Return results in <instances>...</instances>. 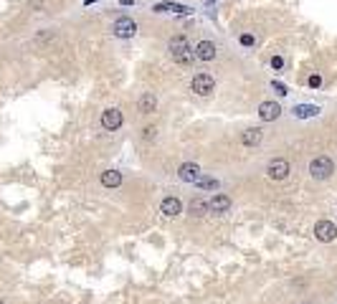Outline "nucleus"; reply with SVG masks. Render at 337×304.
<instances>
[{"instance_id": "1", "label": "nucleus", "mask_w": 337, "mask_h": 304, "mask_svg": "<svg viewBox=\"0 0 337 304\" xmlns=\"http://www.w3.org/2000/svg\"><path fill=\"white\" fill-rule=\"evenodd\" d=\"M167 49H170V56H173L178 63H191V61L195 58V51L191 49V43H188L183 36H175Z\"/></svg>"}, {"instance_id": "2", "label": "nucleus", "mask_w": 337, "mask_h": 304, "mask_svg": "<svg viewBox=\"0 0 337 304\" xmlns=\"http://www.w3.org/2000/svg\"><path fill=\"white\" fill-rule=\"evenodd\" d=\"M309 172H312V178H317V180H327L335 172V162L330 157H314L309 162Z\"/></svg>"}, {"instance_id": "3", "label": "nucleus", "mask_w": 337, "mask_h": 304, "mask_svg": "<svg viewBox=\"0 0 337 304\" xmlns=\"http://www.w3.org/2000/svg\"><path fill=\"white\" fill-rule=\"evenodd\" d=\"M191 89L195 94H200V97H208L210 92L216 89V81H213V76H210V74H195L193 81H191Z\"/></svg>"}, {"instance_id": "4", "label": "nucleus", "mask_w": 337, "mask_h": 304, "mask_svg": "<svg viewBox=\"0 0 337 304\" xmlns=\"http://www.w3.org/2000/svg\"><path fill=\"white\" fill-rule=\"evenodd\" d=\"M314 236H317V241L330 244V241H335V236H337V226L332 221H317V226H314Z\"/></svg>"}, {"instance_id": "5", "label": "nucleus", "mask_w": 337, "mask_h": 304, "mask_svg": "<svg viewBox=\"0 0 337 304\" xmlns=\"http://www.w3.org/2000/svg\"><path fill=\"white\" fill-rule=\"evenodd\" d=\"M266 172H269V178H274V180H284V178L289 175V162L282 160V157H274V160L269 162Z\"/></svg>"}, {"instance_id": "6", "label": "nucleus", "mask_w": 337, "mask_h": 304, "mask_svg": "<svg viewBox=\"0 0 337 304\" xmlns=\"http://www.w3.org/2000/svg\"><path fill=\"white\" fill-rule=\"evenodd\" d=\"M101 127L104 129H119L122 127V112L117 109V106H112V109H104V114H101Z\"/></svg>"}, {"instance_id": "7", "label": "nucleus", "mask_w": 337, "mask_h": 304, "mask_svg": "<svg viewBox=\"0 0 337 304\" xmlns=\"http://www.w3.org/2000/svg\"><path fill=\"white\" fill-rule=\"evenodd\" d=\"M135 33H137V23L132 18H119L114 23V36H119V38H130Z\"/></svg>"}, {"instance_id": "8", "label": "nucleus", "mask_w": 337, "mask_h": 304, "mask_svg": "<svg viewBox=\"0 0 337 304\" xmlns=\"http://www.w3.org/2000/svg\"><path fill=\"white\" fill-rule=\"evenodd\" d=\"M282 114V106L277 104V101H261V106H259V117L264 119V122H274Z\"/></svg>"}, {"instance_id": "9", "label": "nucleus", "mask_w": 337, "mask_h": 304, "mask_svg": "<svg viewBox=\"0 0 337 304\" xmlns=\"http://www.w3.org/2000/svg\"><path fill=\"white\" fill-rule=\"evenodd\" d=\"M180 180L183 183H195L198 178H200V167L195 165V162H185V165H180Z\"/></svg>"}, {"instance_id": "10", "label": "nucleus", "mask_w": 337, "mask_h": 304, "mask_svg": "<svg viewBox=\"0 0 337 304\" xmlns=\"http://www.w3.org/2000/svg\"><path fill=\"white\" fill-rule=\"evenodd\" d=\"M195 58L200 61H213L216 58V46L210 41H200L198 46H195Z\"/></svg>"}, {"instance_id": "11", "label": "nucleus", "mask_w": 337, "mask_h": 304, "mask_svg": "<svg viewBox=\"0 0 337 304\" xmlns=\"http://www.w3.org/2000/svg\"><path fill=\"white\" fill-rule=\"evenodd\" d=\"M160 210H162L165 215H170V218H173V215H178V213L183 210V203L175 198V195H170V198H165V201L160 203Z\"/></svg>"}, {"instance_id": "12", "label": "nucleus", "mask_w": 337, "mask_h": 304, "mask_svg": "<svg viewBox=\"0 0 337 304\" xmlns=\"http://www.w3.org/2000/svg\"><path fill=\"white\" fill-rule=\"evenodd\" d=\"M137 106H140V112H142V114H152V112L157 109V99H155V94H150V92L142 94V97H140V101H137Z\"/></svg>"}, {"instance_id": "13", "label": "nucleus", "mask_w": 337, "mask_h": 304, "mask_svg": "<svg viewBox=\"0 0 337 304\" xmlns=\"http://www.w3.org/2000/svg\"><path fill=\"white\" fill-rule=\"evenodd\" d=\"M241 142H243L246 147H256V145L261 142V129H259V127H248V129H243Z\"/></svg>"}, {"instance_id": "14", "label": "nucleus", "mask_w": 337, "mask_h": 304, "mask_svg": "<svg viewBox=\"0 0 337 304\" xmlns=\"http://www.w3.org/2000/svg\"><path fill=\"white\" fill-rule=\"evenodd\" d=\"M208 208L213 210V213H226L231 208V198H228V195H213L210 203H208Z\"/></svg>"}, {"instance_id": "15", "label": "nucleus", "mask_w": 337, "mask_h": 304, "mask_svg": "<svg viewBox=\"0 0 337 304\" xmlns=\"http://www.w3.org/2000/svg\"><path fill=\"white\" fill-rule=\"evenodd\" d=\"M101 185L104 188H119L122 185V172H117V170L101 172Z\"/></svg>"}, {"instance_id": "16", "label": "nucleus", "mask_w": 337, "mask_h": 304, "mask_svg": "<svg viewBox=\"0 0 337 304\" xmlns=\"http://www.w3.org/2000/svg\"><path fill=\"white\" fill-rule=\"evenodd\" d=\"M320 109L314 104H297L294 106V117H299V119H309V117H317Z\"/></svg>"}, {"instance_id": "17", "label": "nucleus", "mask_w": 337, "mask_h": 304, "mask_svg": "<svg viewBox=\"0 0 337 304\" xmlns=\"http://www.w3.org/2000/svg\"><path fill=\"white\" fill-rule=\"evenodd\" d=\"M155 10L157 13H188V8L185 5H178V3H160V5H155Z\"/></svg>"}, {"instance_id": "18", "label": "nucleus", "mask_w": 337, "mask_h": 304, "mask_svg": "<svg viewBox=\"0 0 337 304\" xmlns=\"http://www.w3.org/2000/svg\"><path fill=\"white\" fill-rule=\"evenodd\" d=\"M205 208H208V203L203 198H193L191 201V215H205Z\"/></svg>"}, {"instance_id": "19", "label": "nucleus", "mask_w": 337, "mask_h": 304, "mask_svg": "<svg viewBox=\"0 0 337 304\" xmlns=\"http://www.w3.org/2000/svg\"><path fill=\"white\" fill-rule=\"evenodd\" d=\"M195 185L203 188V190H216V188H218V180H213V178H203V175H200V178L195 180Z\"/></svg>"}, {"instance_id": "20", "label": "nucleus", "mask_w": 337, "mask_h": 304, "mask_svg": "<svg viewBox=\"0 0 337 304\" xmlns=\"http://www.w3.org/2000/svg\"><path fill=\"white\" fill-rule=\"evenodd\" d=\"M271 86H274V92H277L279 97H284V94H289V92H287V86H284V84H279V81H274Z\"/></svg>"}, {"instance_id": "21", "label": "nucleus", "mask_w": 337, "mask_h": 304, "mask_svg": "<svg viewBox=\"0 0 337 304\" xmlns=\"http://www.w3.org/2000/svg\"><path fill=\"white\" fill-rule=\"evenodd\" d=\"M309 86H312V89H320V86H322V79H320L317 74L309 76Z\"/></svg>"}, {"instance_id": "22", "label": "nucleus", "mask_w": 337, "mask_h": 304, "mask_svg": "<svg viewBox=\"0 0 337 304\" xmlns=\"http://www.w3.org/2000/svg\"><path fill=\"white\" fill-rule=\"evenodd\" d=\"M271 66H274V69H282V66H284V58H282V56H274V58H271Z\"/></svg>"}, {"instance_id": "23", "label": "nucleus", "mask_w": 337, "mask_h": 304, "mask_svg": "<svg viewBox=\"0 0 337 304\" xmlns=\"http://www.w3.org/2000/svg\"><path fill=\"white\" fill-rule=\"evenodd\" d=\"M155 137V127H147L144 129V140H152Z\"/></svg>"}, {"instance_id": "24", "label": "nucleus", "mask_w": 337, "mask_h": 304, "mask_svg": "<svg viewBox=\"0 0 337 304\" xmlns=\"http://www.w3.org/2000/svg\"><path fill=\"white\" fill-rule=\"evenodd\" d=\"M241 43L243 46H251V43H254V36H241Z\"/></svg>"}, {"instance_id": "25", "label": "nucleus", "mask_w": 337, "mask_h": 304, "mask_svg": "<svg viewBox=\"0 0 337 304\" xmlns=\"http://www.w3.org/2000/svg\"><path fill=\"white\" fill-rule=\"evenodd\" d=\"M0 304H5V302H0Z\"/></svg>"}]
</instances>
